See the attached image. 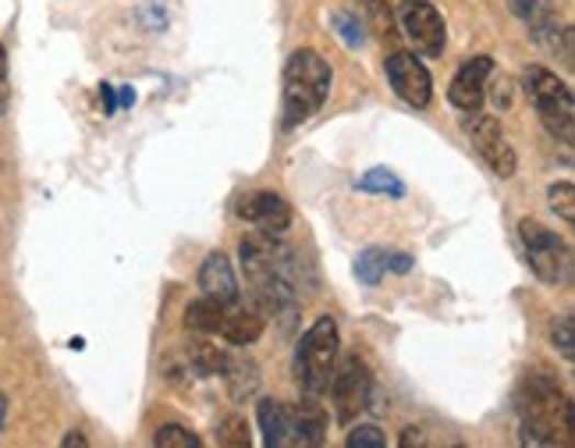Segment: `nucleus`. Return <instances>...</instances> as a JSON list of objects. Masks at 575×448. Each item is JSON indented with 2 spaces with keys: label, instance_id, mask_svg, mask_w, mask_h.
<instances>
[{
  "label": "nucleus",
  "instance_id": "1",
  "mask_svg": "<svg viewBox=\"0 0 575 448\" xmlns=\"http://www.w3.org/2000/svg\"><path fill=\"white\" fill-rule=\"evenodd\" d=\"M238 257H241V271H246L249 285L270 310L295 306V295H298L295 253L281 243V235L256 232L249 238H241Z\"/></svg>",
  "mask_w": 575,
  "mask_h": 448
},
{
  "label": "nucleus",
  "instance_id": "31",
  "mask_svg": "<svg viewBox=\"0 0 575 448\" xmlns=\"http://www.w3.org/2000/svg\"><path fill=\"white\" fill-rule=\"evenodd\" d=\"M100 97H103V103H108V114H114V111H117V103H114V89H111V86H100Z\"/></svg>",
  "mask_w": 575,
  "mask_h": 448
},
{
  "label": "nucleus",
  "instance_id": "11",
  "mask_svg": "<svg viewBox=\"0 0 575 448\" xmlns=\"http://www.w3.org/2000/svg\"><path fill=\"white\" fill-rule=\"evenodd\" d=\"M384 71H387V82L398 93V100H405L408 108H427L430 97H433V79H430L427 65L416 61V54L395 51L384 61Z\"/></svg>",
  "mask_w": 575,
  "mask_h": 448
},
{
  "label": "nucleus",
  "instance_id": "34",
  "mask_svg": "<svg viewBox=\"0 0 575 448\" xmlns=\"http://www.w3.org/2000/svg\"><path fill=\"white\" fill-rule=\"evenodd\" d=\"M121 103H125V108H128V103H135V93H132V89H125V93H121Z\"/></svg>",
  "mask_w": 575,
  "mask_h": 448
},
{
  "label": "nucleus",
  "instance_id": "33",
  "mask_svg": "<svg viewBox=\"0 0 575 448\" xmlns=\"http://www.w3.org/2000/svg\"><path fill=\"white\" fill-rule=\"evenodd\" d=\"M65 445H68V448H71V445H86V438H82V435H68Z\"/></svg>",
  "mask_w": 575,
  "mask_h": 448
},
{
  "label": "nucleus",
  "instance_id": "8",
  "mask_svg": "<svg viewBox=\"0 0 575 448\" xmlns=\"http://www.w3.org/2000/svg\"><path fill=\"white\" fill-rule=\"evenodd\" d=\"M462 132L469 136V143L476 146V154L487 160V168L497 175V178H511L519 168L516 160V149H511L508 136L501 122H497L494 114H483V111H469L462 117Z\"/></svg>",
  "mask_w": 575,
  "mask_h": 448
},
{
  "label": "nucleus",
  "instance_id": "27",
  "mask_svg": "<svg viewBox=\"0 0 575 448\" xmlns=\"http://www.w3.org/2000/svg\"><path fill=\"white\" fill-rule=\"evenodd\" d=\"M370 14H373V25L381 29V36H395V25H391V11H384V0H370Z\"/></svg>",
  "mask_w": 575,
  "mask_h": 448
},
{
  "label": "nucleus",
  "instance_id": "20",
  "mask_svg": "<svg viewBox=\"0 0 575 448\" xmlns=\"http://www.w3.org/2000/svg\"><path fill=\"white\" fill-rule=\"evenodd\" d=\"M548 203L565 224H575V186L568 182V178H565V182H554L548 189Z\"/></svg>",
  "mask_w": 575,
  "mask_h": 448
},
{
  "label": "nucleus",
  "instance_id": "9",
  "mask_svg": "<svg viewBox=\"0 0 575 448\" xmlns=\"http://www.w3.org/2000/svg\"><path fill=\"white\" fill-rule=\"evenodd\" d=\"M327 388H330V402H335V416L341 424H352L356 416L370 406V395H373L370 367L362 363L359 356H348V360L330 373Z\"/></svg>",
  "mask_w": 575,
  "mask_h": 448
},
{
  "label": "nucleus",
  "instance_id": "24",
  "mask_svg": "<svg viewBox=\"0 0 575 448\" xmlns=\"http://www.w3.org/2000/svg\"><path fill=\"white\" fill-rule=\"evenodd\" d=\"M384 445L387 438L376 424H359L352 435H348V448H384Z\"/></svg>",
  "mask_w": 575,
  "mask_h": 448
},
{
  "label": "nucleus",
  "instance_id": "30",
  "mask_svg": "<svg viewBox=\"0 0 575 448\" xmlns=\"http://www.w3.org/2000/svg\"><path fill=\"white\" fill-rule=\"evenodd\" d=\"M422 441H427V438H422L416 427H405V435L398 438V445H402V448H408V445H422Z\"/></svg>",
  "mask_w": 575,
  "mask_h": 448
},
{
  "label": "nucleus",
  "instance_id": "15",
  "mask_svg": "<svg viewBox=\"0 0 575 448\" xmlns=\"http://www.w3.org/2000/svg\"><path fill=\"white\" fill-rule=\"evenodd\" d=\"M200 289L203 295H214L224 299V303H235L238 299V278H235V267L224 253H210L200 267Z\"/></svg>",
  "mask_w": 575,
  "mask_h": 448
},
{
  "label": "nucleus",
  "instance_id": "10",
  "mask_svg": "<svg viewBox=\"0 0 575 448\" xmlns=\"http://www.w3.org/2000/svg\"><path fill=\"white\" fill-rule=\"evenodd\" d=\"M398 22H402V33L408 36V43L422 54V57H441L444 54V43H448V29L441 11L427 0H405L402 11H398Z\"/></svg>",
  "mask_w": 575,
  "mask_h": 448
},
{
  "label": "nucleus",
  "instance_id": "18",
  "mask_svg": "<svg viewBox=\"0 0 575 448\" xmlns=\"http://www.w3.org/2000/svg\"><path fill=\"white\" fill-rule=\"evenodd\" d=\"M356 189L376 192V197H395V200L405 197V186L395 178V171H387V168H373V171H367V175H359V178H356Z\"/></svg>",
  "mask_w": 575,
  "mask_h": 448
},
{
  "label": "nucleus",
  "instance_id": "7",
  "mask_svg": "<svg viewBox=\"0 0 575 448\" xmlns=\"http://www.w3.org/2000/svg\"><path fill=\"white\" fill-rule=\"evenodd\" d=\"M519 238H522V249H526V260L533 267V275L548 285H557L565 281L568 275V246L565 238L551 232L548 224H540L533 217H522L519 221Z\"/></svg>",
  "mask_w": 575,
  "mask_h": 448
},
{
  "label": "nucleus",
  "instance_id": "17",
  "mask_svg": "<svg viewBox=\"0 0 575 448\" xmlns=\"http://www.w3.org/2000/svg\"><path fill=\"white\" fill-rule=\"evenodd\" d=\"M221 378L228 381V388H232V395L235 399H246V395H252L256 392V367L249 363V360H241V356H224V367H221Z\"/></svg>",
  "mask_w": 575,
  "mask_h": 448
},
{
  "label": "nucleus",
  "instance_id": "32",
  "mask_svg": "<svg viewBox=\"0 0 575 448\" xmlns=\"http://www.w3.org/2000/svg\"><path fill=\"white\" fill-rule=\"evenodd\" d=\"M4 421H8V399L0 395V430H4Z\"/></svg>",
  "mask_w": 575,
  "mask_h": 448
},
{
  "label": "nucleus",
  "instance_id": "26",
  "mask_svg": "<svg viewBox=\"0 0 575 448\" xmlns=\"http://www.w3.org/2000/svg\"><path fill=\"white\" fill-rule=\"evenodd\" d=\"M11 108V71H8V51L0 43V114H8Z\"/></svg>",
  "mask_w": 575,
  "mask_h": 448
},
{
  "label": "nucleus",
  "instance_id": "5",
  "mask_svg": "<svg viewBox=\"0 0 575 448\" xmlns=\"http://www.w3.org/2000/svg\"><path fill=\"white\" fill-rule=\"evenodd\" d=\"M338 321L335 317H316L313 327L298 338L295 346V381L306 395L327 392L330 373L338 367Z\"/></svg>",
  "mask_w": 575,
  "mask_h": 448
},
{
  "label": "nucleus",
  "instance_id": "28",
  "mask_svg": "<svg viewBox=\"0 0 575 448\" xmlns=\"http://www.w3.org/2000/svg\"><path fill=\"white\" fill-rule=\"evenodd\" d=\"M416 267V260L408 253H387L384 249V271H395V275H408Z\"/></svg>",
  "mask_w": 575,
  "mask_h": 448
},
{
  "label": "nucleus",
  "instance_id": "3",
  "mask_svg": "<svg viewBox=\"0 0 575 448\" xmlns=\"http://www.w3.org/2000/svg\"><path fill=\"white\" fill-rule=\"evenodd\" d=\"M330 65L320 54L302 47L284 61V79H281V125L295 128L309 122L330 97Z\"/></svg>",
  "mask_w": 575,
  "mask_h": 448
},
{
  "label": "nucleus",
  "instance_id": "25",
  "mask_svg": "<svg viewBox=\"0 0 575 448\" xmlns=\"http://www.w3.org/2000/svg\"><path fill=\"white\" fill-rule=\"evenodd\" d=\"M252 438H249V424L246 416H228L224 421V435H221V445H235V448H246Z\"/></svg>",
  "mask_w": 575,
  "mask_h": 448
},
{
  "label": "nucleus",
  "instance_id": "2",
  "mask_svg": "<svg viewBox=\"0 0 575 448\" xmlns=\"http://www.w3.org/2000/svg\"><path fill=\"white\" fill-rule=\"evenodd\" d=\"M526 445H572V402L548 373H529L519 395Z\"/></svg>",
  "mask_w": 575,
  "mask_h": 448
},
{
  "label": "nucleus",
  "instance_id": "22",
  "mask_svg": "<svg viewBox=\"0 0 575 448\" xmlns=\"http://www.w3.org/2000/svg\"><path fill=\"white\" fill-rule=\"evenodd\" d=\"M551 338H554V349L565 356V360H575V321L568 317H557L551 327Z\"/></svg>",
  "mask_w": 575,
  "mask_h": 448
},
{
  "label": "nucleus",
  "instance_id": "13",
  "mask_svg": "<svg viewBox=\"0 0 575 448\" xmlns=\"http://www.w3.org/2000/svg\"><path fill=\"white\" fill-rule=\"evenodd\" d=\"M494 71V61L487 54L469 57V61L455 71V79L448 86V100L451 108H459L462 114L469 111H483V100H487V79Z\"/></svg>",
  "mask_w": 575,
  "mask_h": 448
},
{
  "label": "nucleus",
  "instance_id": "14",
  "mask_svg": "<svg viewBox=\"0 0 575 448\" xmlns=\"http://www.w3.org/2000/svg\"><path fill=\"white\" fill-rule=\"evenodd\" d=\"M256 421H260L263 445H267V448L295 445L292 406H284V402H278V399H260V406H256Z\"/></svg>",
  "mask_w": 575,
  "mask_h": 448
},
{
  "label": "nucleus",
  "instance_id": "6",
  "mask_svg": "<svg viewBox=\"0 0 575 448\" xmlns=\"http://www.w3.org/2000/svg\"><path fill=\"white\" fill-rule=\"evenodd\" d=\"M526 93H529V100H533L543 128H548L554 139H562L565 146H572V132H575L572 89L543 65H529L526 68Z\"/></svg>",
  "mask_w": 575,
  "mask_h": 448
},
{
  "label": "nucleus",
  "instance_id": "29",
  "mask_svg": "<svg viewBox=\"0 0 575 448\" xmlns=\"http://www.w3.org/2000/svg\"><path fill=\"white\" fill-rule=\"evenodd\" d=\"M511 11L522 14V19H533V14L540 11V0H508Z\"/></svg>",
  "mask_w": 575,
  "mask_h": 448
},
{
  "label": "nucleus",
  "instance_id": "23",
  "mask_svg": "<svg viewBox=\"0 0 575 448\" xmlns=\"http://www.w3.org/2000/svg\"><path fill=\"white\" fill-rule=\"evenodd\" d=\"M330 22H335V29H338V36L345 40V47H362L367 43V36H362V25H359V19H352V14H345V11H335L330 14Z\"/></svg>",
  "mask_w": 575,
  "mask_h": 448
},
{
  "label": "nucleus",
  "instance_id": "4",
  "mask_svg": "<svg viewBox=\"0 0 575 448\" xmlns=\"http://www.w3.org/2000/svg\"><path fill=\"white\" fill-rule=\"evenodd\" d=\"M185 327L206 338H224L232 341V346H252V341L263 335V317L256 310H246L238 299L235 303H224V299L203 295L195 299V303H189Z\"/></svg>",
  "mask_w": 575,
  "mask_h": 448
},
{
  "label": "nucleus",
  "instance_id": "19",
  "mask_svg": "<svg viewBox=\"0 0 575 448\" xmlns=\"http://www.w3.org/2000/svg\"><path fill=\"white\" fill-rule=\"evenodd\" d=\"M384 249H362L359 253V260H356V278L362 281V285H381V278H384Z\"/></svg>",
  "mask_w": 575,
  "mask_h": 448
},
{
  "label": "nucleus",
  "instance_id": "12",
  "mask_svg": "<svg viewBox=\"0 0 575 448\" xmlns=\"http://www.w3.org/2000/svg\"><path fill=\"white\" fill-rule=\"evenodd\" d=\"M235 214L246 224H252L256 232H267V235H284L288 224H292V206L270 189L246 192V197L235 203Z\"/></svg>",
  "mask_w": 575,
  "mask_h": 448
},
{
  "label": "nucleus",
  "instance_id": "21",
  "mask_svg": "<svg viewBox=\"0 0 575 448\" xmlns=\"http://www.w3.org/2000/svg\"><path fill=\"white\" fill-rule=\"evenodd\" d=\"M154 441L160 445V448H200L203 445V438L195 435V430H189V427H181V424H164L157 435H154Z\"/></svg>",
  "mask_w": 575,
  "mask_h": 448
},
{
  "label": "nucleus",
  "instance_id": "16",
  "mask_svg": "<svg viewBox=\"0 0 575 448\" xmlns=\"http://www.w3.org/2000/svg\"><path fill=\"white\" fill-rule=\"evenodd\" d=\"M292 430H295V445H324L327 438V413L316 402V395H306L292 406Z\"/></svg>",
  "mask_w": 575,
  "mask_h": 448
}]
</instances>
